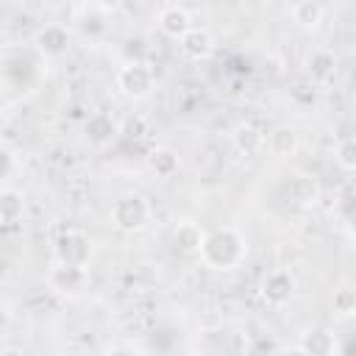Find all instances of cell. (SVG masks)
I'll use <instances>...</instances> for the list:
<instances>
[{
  "label": "cell",
  "mask_w": 356,
  "mask_h": 356,
  "mask_svg": "<svg viewBox=\"0 0 356 356\" xmlns=\"http://www.w3.org/2000/svg\"><path fill=\"white\" fill-rule=\"evenodd\" d=\"M197 256L211 270H231L245 259V236L231 225L214 228V231L203 234Z\"/></svg>",
  "instance_id": "1"
},
{
  "label": "cell",
  "mask_w": 356,
  "mask_h": 356,
  "mask_svg": "<svg viewBox=\"0 0 356 356\" xmlns=\"http://www.w3.org/2000/svg\"><path fill=\"white\" fill-rule=\"evenodd\" d=\"M150 222V203L142 195H120L111 203V225L125 231V234H136Z\"/></svg>",
  "instance_id": "2"
},
{
  "label": "cell",
  "mask_w": 356,
  "mask_h": 356,
  "mask_svg": "<svg viewBox=\"0 0 356 356\" xmlns=\"http://www.w3.org/2000/svg\"><path fill=\"white\" fill-rule=\"evenodd\" d=\"M153 86H156V75L145 61H128L117 72V89L128 100H145L153 92Z\"/></svg>",
  "instance_id": "3"
},
{
  "label": "cell",
  "mask_w": 356,
  "mask_h": 356,
  "mask_svg": "<svg viewBox=\"0 0 356 356\" xmlns=\"http://www.w3.org/2000/svg\"><path fill=\"white\" fill-rule=\"evenodd\" d=\"M86 267L83 264H70V261H56L47 273V284L50 289H56L58 295H67V298H78L83 289H86Z\"/></svg>",
  "instance_id": "4"
},
{
  "label": "cell",
  "mask_w": 356,
  "mask_h": 356,
  "mask_svg": "<svg viewBox=\"0 0 356 356\" xmlns=\"http://www.w3.org/2000/svg\"><path fill=\"white\" fill-rule=\"evenodd\" d=\"M295 292V278L289 275V270H270L261 281V298L270 303V306H284L289 303Z\"/></svg>",
  "instance_id": "5"
},
{
  "label": "cell",
  "mask_w": 356,
  "mask_h": 356,
  "mask_svg": "<svg viewBox=\"0 0 356 356\" xmlns=\"http://www.w3.org/2000/svg\"><path fill=\"white\" fill-rule=\"evenodd\" d=\"M178 47H181V53H184L186 58H192V61H203V58H209L211 50H214V36H211L209 28L192 25L186 33L178 36Z\"/></svg>",
  "instance_id": "6"
},
{
  "label": "cell",
  "mask_w": 356,
  "mask_h": 356,
  "mask_svg": "<svg viewBox=\"0 0 356 356\" xmlns=\"http://www.w3.org/2000/svg\"><path fill=\"white\" fill-rule=\"evenodd\" d=\"M56 256H58V261H70V264H83L86 267V261L92 256V242L81 231H67L56 245Z\"/></svg>",
  "instance_id": "7"
},
{
  "label": "cell",
  "mask_w": 356,
  "mask_h": 356,
  "mask_svg": "<svg viewBox=\"0 0 356 356\" xmlns=\"http://www.w3.org/2000/svg\"><path fill=\"white\" fill-rule=\"evenodd\" d=\"M156 25H159V31H161L164 36L178 39V36L186 33L195 22H192V17H189V11H186L184 6H164V8L156 14Z\"/></svg>",
  "instance_id": "8"
},
{
  "label": "cell",
  "mask_w": 356,
  "mask_h": 356,
  "mask_svg": "<svg viewBox=\"0 0 356 356\" xmlns=\"http://www.w3.org/2000/svg\"><path fill=\"white\" fill-rule=\"evenodd\" d=\"M298 350L300 353H312V356H331L337 353V337L325 328H312L306 334H300V342H298Z\"/></svg>",
  "instance_id": "9"
},
{
  "label": "cell",
  "mask_w": 356,
  "mask_h": 356,
  "mask_svg": "<svg viewBox=\"0 0 356 356\" xmlns=\"http://www.w3.org/2000/svg\"><path fill=\"white\" fill-rule=\"evenodd\" d=\"M200 242H203V231H200L197 222L181 220V222L175 225V231H172V248H175L178 253H184V256H197Z\"/></svg>",
  "instance_id": "10"
},
{
  "label": "cell",
  "mask_w": 356,
  "mask_h": 356,
  "mask_svg": "<svg viewBox=\"0 0 356 356\" xmlns=\"http://www.w3.org/2000/svg\"><path fill=\"white\" fill-rule=\"evenodd\" d=\"M264 147L275 156V159H286L298 150V131L289 125H278L264 136Z\"/></svg>",
  "instance_id": "11"
},
{
  "label": "cell",
  "mask_w": 356,
  "mask_h": 356,
  "mask_svg": "<svg viewBox=\"0 0 356 356\" xmlns=\"http://www.w3.org/2000/svg\"><path fill=\"white\" fill-rule=\"evenodd\" d=\"M234 147L245 156H256L261 147H264V131L256 128L253 122H242L236 131H234Z\"/></svg>",
  "instance_id": "12"
},
{
  "label": "cell",
  "mask_w": 356,
  "mask_h": 356,
  "mask_svg": "<svg viewBox=\"0 0 356 356\" xmlns=\"http://www.w3.org/2000/svg\"><path fill=\"white\" fill-rule=\"evenodd\" d=\"M147 167H150V172H156L159 178H172V175L178 172V167H181V156H178L172 147H156V150H150V156H147Z\"/></svg>",
  "instance_id": "13"
},
{
  "label": "cell",
  "mask_w": 356,
  "mask_h": 356,
  "mask_svg": "<svg viewBox=\"0 0 356 356\" xmlns=\"http://www.w3.org/2000/svg\"><path fill=\"white\" fill-rule=\"evenodd\" d=\"M306 70H309L312 81H328L334 75V70H337V56L331 50H325V47H317V50L309 53Z\"/></svg>",
  "instance_id": "14"
},
{
  "label": "cell",
  "mask_w": 356,
  "mask_h": 356,
  "mask_svg": "<svg viewBox=\"0 0 356 356\" xmlns=\"http://www.w3.org/2000/svg\"><path fill=\"white\" fill-rule=\"evenodd\" d=\"M114 134H117V125L111 122V117H106V114H92V117L86 120V139H89V145L103 147V145H108V142L114 139Z\"/></svg>",
  "instance_id": "15"
},
{
  "label": "cell",
  "mask_w": 356,
  "mask_h": 356,
  "mask_svg": "<svg viewBox=\"0 0 356 356\" xmlns=\"http://www.w3.org/2000/svg\"><path fill=\"white\" fill-rule=\"evenodd\" d=\"M323 17H325V8L320 6V0H295L292 3V19L306 31L317 28L323 22Z\"/></svg>",
  "instance_id": "16"
},
{
  "label": "cell",
  "mask_w": 356,
  "mask_h": 356,
  "mask_svg": "<svg viewBox=\"0 0 356 356\" xmlns=\"http://www.w3.org/2000/svg\"><path fill=\"white\" fill-rule=\"evenodd\" d=\"M67 28H61V25H44L39 33H36V44H39V50H44L47 56H58V53H64V47H67Z\"/></svg>",
  "instance_id": "17"
},
{
  "label": "cell",
  "mask_w": 356,
  "mask_h": 356,
  "mask_svg": "<svg viewBox=\"0 0 356 356\" xmlns=\"http://www.w3.org/2000/svg\"><path fill=\"white\" fill-rule=\"evenodd\" d=\"M25 211V197L17 189H0V220L3 222H17Z\"/></svg>",
  "instance_id": "18"
},
{
  "label": "cell",
  "mask_w": 356,
  "mask_h": 356,
  "mask_svg": "<svg viewBox=\"0 0 356 356\" xmlns=\"http://www.w3.org/2000/svg\"><path fill=\"white\" fill-rule=\"evenodd\" d=\"M334 161L345 170V172H353L356 170V139L353 136H345L337 142L334 147Z\"/></svg>",
  "instance_id": "19"
},
{
  "label": "cell",
  "mask_w": 356,
  "mask_h": 356,
  "mask_svg": "<svg viewBox=\"0 0 356 356\" xmlns=\"http://www.w3.org/2000/svg\"><path fill=\"white\" fill-rule=\"evenodd\" d=\"M331 306H334V314H337V317H350V314L356 312V292H353L350 286L337 289Z\"/></svg>",
  "instance_id": "20"
},
{
  "label": "cell",
  "mask_w": 356,
  "mask_h": 356,
  "mask_svg": "<svg viewBox=\"0 0 356 356\" xmlns=\"http://www.w3.org/2000/svg\"><path fill=\"white\" fill-rule=\"evenodd\" d=\"M8 167H11V156L0 147V175H6V172H8Z\"/></svg>",
  "instance_id": "21"
}]
</instances>
